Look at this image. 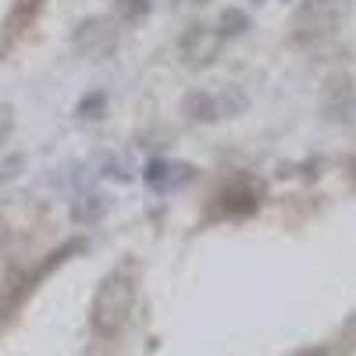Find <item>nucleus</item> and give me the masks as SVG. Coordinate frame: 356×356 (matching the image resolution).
<instances>
[{
	"label": "nucleus",
	"instance_id": "nucleus-2",
	"mask_svg": "<svg viewBox=\"0 0 356 356\" xmlns=\"http://www.w3.org/2000/svg\"><path fill=\"white\" fill-rule=\"evenodd\" d=\"M40 4H43V0H18L15 11H11V18H8V33H11V36L22 33V29L33 22V15L40 11Z\"/></svg>",
	"mask_w": 356,
	"mask_h": 356
},
{
	"label": "nucleus",
	"instance_id": "nucleus-1",
	"mask_svg": "<svg viewBox=\"0 0 356 356\" xmlns=\"http://www.w3.org/2000/svg\"><path fill=\"white\" fill-rule=\"evenodd\" d=\"M129 307H132V285L125 275H111L100 292H97V303H93V328L107 339L114 332H122V324L129 317Z\"/></svg>",
	"mask_w": 356,
	"mask_h": 356
},
{
	"label": "nucleus",
	"instance_id": "nucleus-3",
	"mask_svg": "<svg viewBox=\"0 0 356 356\" xmlns=\"http://www.w3.org/2000/svg\"><path fill=\"white\" fill-rule=\"evenodd\" d=\"M300 356H324V353H321V349H317V353H300Z\"/></svg>",
	"mask_w": 356,
	"mask_h": 356
}]
</instances>
